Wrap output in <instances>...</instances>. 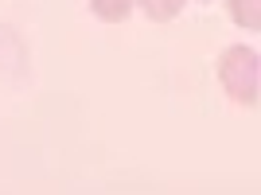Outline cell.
<instances>
[{"instance_id": "1", "label": "cell", "mask_w": 261, "mask_h": 195, "mask_svg": "<svg viewBox=\"0 0 261 195\" xmlns=\"http://www.w3.org/2000/svg\"><path fill=\"white\" fill-rule=\"evenodd\" d=\"M218 82L234 102L242 106H257V86H261V59L253 47L234 43L218 59Z\"/></svg>"}, {"instance_id": "2", "label": "cell", "mask_w": 261, "mask_h": 195, "mask_svg": "<svg viewBox=\"0 0 261 195\" xmlns=\"http://www.w3.org/2000/svg\"><path fill=\"white\" fill-rule=\"evenodd\" d=\"M230 20L246 28V32H257L261 28V0H230Z\"/></svg>"}, {"instance_id": "3", "label": "cell", "mask_w": 261, "mask_h": 195, "mask_svg": "<svg viewBox=\"0 0 261 195\" xmlns=\"http://www.w3.org/2000/svg\"><path fill=\"white\" fill-rule=\"evenodd\" d=\"M90 12L106 23H121L133 16V0H90Z\"/></svg>"}, {"instance_id": "4", "label": "cell", "mask_w": 261, "mask_h": 195, "mask_svg": "<svg viewBox=\"0 0 261 195\" xmlns=\"http://www.w3.org/2000/svg\"><path fill=\"white\" fill-rule=\"evenodd\" d=\"M133 4H141V12H144L152 23L175 20V16H179V8H184V0H133Z\"/></svg>"}]
</instances>
